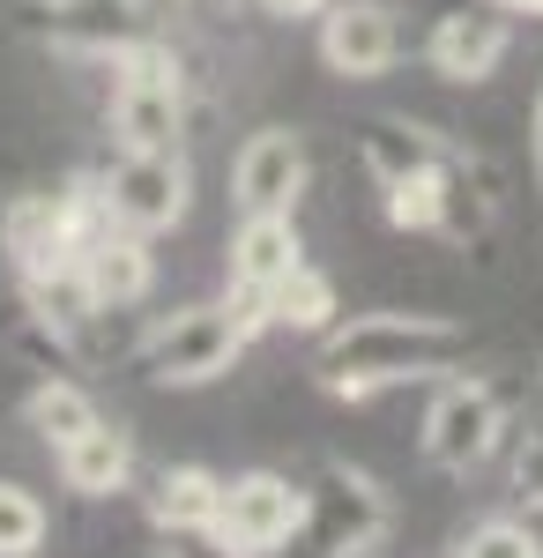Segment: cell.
Here are the masks:
<instances>
[{
    "mask_svg": "<svg viewBox=\"0 0 543 558\" xmlns=\"http://www.w3.org/2000/svg\"><path fill=\"white\" fill-rule=\"evenodd\" d=\"M461 336L455 320H432V313H365L350 320L328 350H321V387L328 395H373V387H395V380H432L461 365Z\"/></svg>",
    "mask_w": 543,
    "mask_h": 558,
    "instance_id": "obj_1",
    "label": "cell"
},
{
    "mask_svg": "<svg viewBox=\"0 0 543 558\" xmlns=\"http://www.w3.org/2000/svg\"><path fill=\"white\" fill-rule=\"evenodd\" d=\"M246 313H224V305H186V313H171L149 328V343L134 350V365H142V380L157 387H202L216 373H231V357L246 350Z\"/></svg>",
    "mask_w": 543,
    "mask_h": 558,
    "instance_id": "obj_2",
    "label": "cell"
},
{
    "mask_svg": "<svg viewBox=\"0 0 543 558\" xmlns=\"http://www.w3.org/2000/svg\"><path fill=\"white\" fill-rule=\"evenodd\" d=\"M120 83H112V134L120 149H171L179 142V60L157 38H142L134 52L112 60Z\"/></svg>",
    "mask_w": 543,
    "mask_h": 558,
    "instance_id": "obj_3",
    "label": "cell"
},
{
    "mask_svg": "<svg viewBox=\"0 0 543 558\" xmlns=\"http://www.w3.org/2000/svg\"><path fill=\"white\" fill-rule=\"evenodd\" d=\"M387 499L373 492V476L358 470H328L321 492H305V551L313 558H373L387 536Z\"/></svg>",
    "mask_w": 543,
    "mask_h": 558,
    "instance_id": "obj_4",
    "label": "cell"
},
{
    "mask_svg": "<svg viewBox=\"0 0 543 558\" xmlns=\"http://www.w3.org/2000/svg\"><path fill=\"white\" fill-rule=\"evenodd\" d=\"M298 529H305V492L276 470H246L224 484V507H216L209 536H224L239 558H268V551H283Z\"/></svg>",
    "mask_w": 543,
    "mask_h": 558,
    "instance_id": "obj_5",
    "label": "cell"
},
{
    "mask_svg": "<svg viewBox=\"0 0 543 558\" xmlns=\"http://www.w3.org/2000/svg\"><path fill=\"white\" fill-rule=\"evenodd\" d=\"M186 165L171 157V149H126L120 165L105 172V194H112V216H120L126 231H171L179 216H186Z\"/></svg>",
    "mask_w": 543,
    "mask_h": 558,
    "instance_id": "obj_6",
    "label": "cell"
},
{
    "mask_svg": "<svg viewBox=\"0 0 543 558\" xmlns=\"http://www.w3.org/2000/svg\"><path fill=\"white\" fill-rule=\"evenodd\" d=\"M38 23L60 52H83V60H120L149 38L142 0H38Z\"/></svg>",
    "mask_w": 543,
    "mask_h": 558,
    "instance_id": "obj_7",
    "label": "cell"
},
{
    "mask_svg": "<svg viewBox=\"0 0 543 558\" xmlns=\"http://www.w3.org/2000/svg\"><path fill=\"white\" fill-rule=\"evenodd\" d=\"M402 52V31H395V8L387 0H328L321 15V60L335 75L365 83V75H387Z\"/></svg>",
    "mask_w": 543,
    "mask_h": 558,
    "instance_id": "obj_8",
    "label": "cell"
},
{
    "mask_svg": "<svg viewBox=\"0 0 543 558\" xmlns=\"http://www.w3.org/2000/svg\"><path fill=\"white\" fill-rule=\"evenodd\" d=\"M305 194V142L291 128H261L231 165V202L246 216H291Z\"/></svg>",
    "mask_w": 543,
    "mask_h": 558,
    "instance_id": "obj_9",
    "label": "cell"
},
{
    "mask_svg": "<svg viewBox=\"0 0 543 558\" xmlns=\"http://www.w3.org/2000/svg\"><path fill=\"white\" fill-rule=\"evenodd\" d=\"M492 447H499V395L476 387V380H455L432 402V417H424V462L469 470V462H484Z\"/></svg>",
    "mask_w": 543,
    "mask_h": 558,
    "instance_id": "obj_10",
    "label": "cell"
},
{
    "mask_svg": "<svg viewBox=\"0 0 543 558\" xmlns=\"http://www.w3.org/2000/svg\"><path fill=\"white\" fill-rule=\"evenodd\" d=\"M506 60V15L492 0H469V8H447L432 23V68L447 83H484Z\"/></svg>",
    "mask_w": 543,
    "mask_h": 558,
    "instance_id": "obj_11",
    "label": "cell"
},
{
    "mask_svg": "<svg viewBox=\"0 0 543 558\" xmlns=\"http://www.w3.org/2000/svg\"><path fill=\"white\" fill-rule=\"evenodd\" d=\"M0 246H8V260H15L23 283L45 276V268H60V260H83L75 246H68V231H60V202H52V194L8 202V216H0Z\"/></svg>",
    "mask_w": 543,
    "mask_h": 558,
    "instance_id": "obj_12",
    "label": "cell"
},
{
    "mask_svg": "<svg viewBox=\"0 0 543 558\" xmlns=\"http://www.w3.org/2000/svg\"><path fill=\"white\" fill-rule=\"evenodd\" d=\"M298 260H305V246H298V223L291 216H246L239 223V239H231V283L246 291V299H261L268 283H283Z\"/></svg>",
    "mask_w": 543,
    "mask_h": 558,
    "instance_id": "obj_13",
    "label": "cell"
},
{
    "mask_svg": "<svg viewBox=\"0 0 543 558\" xmlns=\"http://www.w3.org/2000/svg\"><path fill=\"white\" fill-rule=\"evenodd\" d=\"M83 276H89V291H97V305L105 313H120V305L134 299H149V246H142V231H126V223H112L97 246L83 254Z\"/></svg>",
    "mask_w": 543,
    "mask_h": 558,
    "instance_id": "obj_14",
    "label": "cell"
},
{
    "mask_svg": "<svg viewBox=\"0 0 543 558\" xmlns=\"http://www.w3.org/2000/svg\"><path fill=\"white\" fill-rule=\"evenodd\" d=\"M126 470H134V439H126L120 425H105V417H97L83 439L60 447V476H68V492H83V499H112L126 484Z\"/></svg>",
    "mask_w": 543,
    "mask_h": 558,
    "instance_id": "obj_15",
    "label": "cell"
},
{
    "mask_svg": "<svg viewBox=\"0 0 543 558\" xmlns=\"http://www.w3.org/2000/svg\"><path fill=\"white\" fill-rule=\"evenodd\" d=\"M328 313H335V283L321 268H305V260L283 283L261 291V320H276V328H328Z\"/></svg>",
    "mask_w": 543,
    "mask_h": 558,
    "instance_id": "obj_16",
    "label": "cell"
},
{
    "mask_svg": "<svg viewBox=\"0 0 543 558\" xmlns=\"http://www.w3.org/2000/svg\"><path fill=\"white\" fill-rule=\"evenodd\" d=\"M216 507H224V476L165 470V484H157V521L165 529H216Z\"/></svg>",
    "mask_w": 543,
    "mask_h": 558,
    "instance_id": "obj_17",
    "label": "cell"
},
{
    "mask_svg": "<svg viewBox=\"0 0 543 558\" xmlns=\"http://www.w3.org/2000/svg\"><path fill=\"white\" fill-rule=\"evenodd\" d=\"M447 165L432 157V165H418V172L387 179V216L402 223V231H432V223H447Z\"/></svg>",
    "mask_w": 543,
    "mask_h": 558,
    "instance_id": "obj_18",
    "label": "cell"
},
{
    "mask_svg": "<svg viewBox=\"0 0 543 558\" xmlns=\"http://www.w3.org/2000/svg\"><path fill=\"white\" fill-rule=\"evenodd\" d=\"M31 425H38V432H45V447L60 454L68 439H83V432L97 425V402H89L75 380H45L38 395H31Z\"/></svg>",
    "mask_w": 543,
    "mask_h": 558,
    "instance_id": "obj_19",
    "label": "cell"
},
{
    "mask_svg": "<svg viewBox=\"0 0 543 558\" xmlns=\"http://www.w3.org/2000/svg\"><path fill=\"white\" fill-rule=\"evenodd\" d=\"M45 544V507L23 484H0V558H38Z\"/></svg>",
    "mask_w": 543,
    "mask_h": 558,
    "instance_id": "obj_20",
    "label": "cell"
},
{
    "mask_svg": "<svg viewBox=\"0 0 543 558\" xmlns=\"http://www.w3.org/2000/svg\"><path fill=\"white\" fill-rule=\"evenodd\" d=\"M365 157H373L379 186H387V179H402V172H418V165H432L439 149H432V142H418V134H402L395 120H373V128H365Z\"/></svg>",
    "mask_w": 543,
    "mask_h": 558,
    "instance_id": "obj_21",
    "label": "cell"
},
{
    "mask_svg": "<svg viewBox=\"0 0 543 558\" xmlns=\"http://www.w3.org/2000/svg\"><path fill=\"white\" fill-rule=\"evenodd\" d=\"M455 558H543V544H536V529H521V521H484V529L461 536Z\"/></svg>",
    "mask_w": 543,
    "mask_h": 558,
    "instance_id": "obj_22",
    "label": "cell"
},
{
    "mask_svg": "<svg viewBox=\"0 0 543 558\" xmlns=\"http://www.w3.org/2000/svg\"><path fill=\"white\" fill-rule=\"evenodd\" d=\"M514 484H521V492H529V499L543 507V432H529V439H521V462H514Z\"/></svg>",
    "mask_w": 543,
    "mask_h": 558,
    "instance_id": "obj_23",
    "label": "cell"
},
{
    "mask_svg": "<svg viewBox=\"0 0 543 558\" xmlns=\"http://www.w3.org/2000/svg\"><path fill=\"white\" fill-rule=\"evenodd\" d=\"M268 15H328V0H268Z\"/></svg>",
    "mask_w": 543,
    "mask_h": 558,
    "instance_id": "obj_24",
    "label": "cell"
},
{
    "mask_svg": "<svg viewBox=\"0 0 543 558\" xmlns=\"http://www.w3.org/2000/svg\"><path fill=\"white\" fill-rule=\"evenodd\" d=\"M536 165H543V97H536Z\"/></svg>",
    "mask_w": 543,
    "mask_h": 558,
    "instance_id": "obj_25",
    "label": "cell"
},
{
    "mask_svg": "<svg viewBox=\"0 0 543 558\" xmlns=\"http://www.w3.org/2000/svg\"><path fill=\"white\" fill-rule=\"evenodd\" d=\"M499 8H529V15H543V0H499Z\"/></svg>",
    "mask_w": 543,
    "mask_h": 558,
    "instance_id": "obj_26",
    "label": "cell"
}]
</instances>
